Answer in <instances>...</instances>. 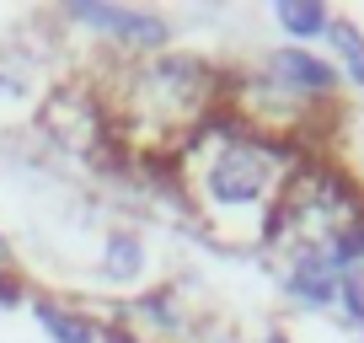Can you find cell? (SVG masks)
Wrapping results in <instances>:
<instances>
[{
    "instance_id": "1",
    "label": "cell",
    "mask_w": 364,
    "mask_h": 343,
    "mask_svg": "<svg viewBox=\"0 0 364 343\" xmlns=\"http://www.w3.org/2000/svg\"><path fill=\"white\" fill-rule=\"evenodd\" d=\"M198 194L220 215H257L262 204L284 194V145H268L236 124L230 134H220V150L204 161Z\"/></svg>"
},
{
    "instance_id": "2",
    "label": "cell",
    "mask_w": 364,
    "mask_h": 343,
    "mask_svg": "<svg viewBox=\"0 0 364 343\" xmlns=\"http://www.w3.org/2000/svg\"><path fill=\"white\" fill-rule=\"evenodd\" d=\"M65 16H70V22L97 27V33L118 38V43H129V48H139V54H161V48H166V38H171L166 16H156V11H129V6H102V0H70Z\"/></svg>"
},
{
    "instance_id": "3",
    "label": "cell",
    "mask_w": 364,
    "mask_h": 343,
    "mask_svg": "<svg viewBox=\"0 0 364 343\" xmlns=\"http://www.w3.org/2000/svg\"><path fill=\"white\" fill-rule=\"evenodd\" d=\"M262 75L284 97H306V102H327V97L338 92V80H343L338 70H332V59H316L311 48H273Z\"/></svg>"
},
{
    "instance_id": "4",
    "label": "cell",
    "mask_w": 364,
    "mask_h": 343,
    "mask_svg": "<svg viewBox=\"0 0 364 343\" xmlns=\"http://www.w3.org/2000/svg\"><path fill=\"white\" fill-rule=\"evenodd\" d=\"M321 38L332 43V70H338V75H348L353 86L364 92V33L348 22V16H332Z\"/></svg>"
},
{
    "instance_id": "5",
    "label": "cell",
    "mask_w": 364,
    "mask_h": 343,
    "mask_svg": "<svg viewBox=\"0 0 364 343\" xmlns=\"http://www.w3.org/2000/svg\"><path fill=\"white\" fill-rule=\"evenodd\" d=\"M33 317L43 322V332L54 343H97V327H91L80 311L59 306V300H33Z\"/></svg>"
},
{
    "instance_id": "6",
    "label": "cell",
    "mask_w": 364,
    "mask_h": 343,
    "mask_svg": "<svg viewBox=\"0 0 364 343\" xmlns=\"http://www.w3.org/2000/svg\"><path fill=\"white\" fill-rule=\"evenodd\" d=\"M102 268H107V279H118V285H134V279L145 274V241H139L134 231H118V236H107Z\"/></svg>"
},
{
    "instance_id": "7",
    "label": "cell",
    "mask_w": 364,
    "mask_h": 343,
    "mask_svg": "<svg viewBox=\"0 0 364 343\" xmlns=\"http://www.w3.org/2000/svg\"><path fill=\"white\" fill-rule=\"evenodd\" d=\"M273 16H279V27H284L289 38H321V33H327V22H332L321 0H279Z\"/></svg>"
},
{
    "instance_id": "8",
    "label": "cell",
    "mask_w": 364,
    "mask_h": 343,
    "mask_svg": "<svg viewBox=\"0 0 364 343\" xmlns=\"http://www.w3.org/2000/svg\"><path fill=\"white\" fill-rule=\"evenodd\" d=\"M338 317L343 322H353V327H364V268H353V274H343V285H338Z\"/></svg>"
},
{
    "instance_id": "9",
    "label": "cell",
    "mask_w": 364,
    "mask_h": 343,
    "mask_svg": "<svg viewBox=\"0 0 364 343\" xmlns=\"http://www.w3.org/2000/svg\"><path fill=\"white\" fill-rule=\"evenodd\" d=\"M139 317H145L150 327H161V332H177V327H182V317H177V306H171V295H145V300H139Z\"/></svg>"
},
{
    "instance_id": "10",
    "label": "cell",
    "mask_w": 364,
    "mask_h": 343,
    "mask_svg": "<svg viewBox=\"0 0 364 343\" xmlns=\"http://www.w3.org/2000/svg\"><path fill=\"white\" fill-rule=\"evenodd\" d=\"M107 343H145V338H134V332H118V327H113V332H107Z\"/></svg>"
},
{
    "instance_id": "11",
    "label": "cell",
    "mask_w": 364,
    "mask_h": 343,
    "mask_svg": "<svg viewBox=\"0 0 364 343\" xmlns=\"http://www.w3.org/2000/svg\"><path fill=\"white\" fill-rule=\"evenodd\" d=\"M0 268H11V247H6V236H0Z\"/></svg>"
},
{
    "instance_id": "12",
    "label": "cell",
    "mask_w": 364,
    "mask_h": 343,
    "mask_svg": "<svg viewBox=\"0 0 364 343\" xmlns=\"http://www.w3.org/2000/svg\"><path fill=\"white\" fill-rule=\"evenodd\" d=\"M262 343H289V338H284V332H273V338H262Z\"/></svg>"
}]
</instances>
